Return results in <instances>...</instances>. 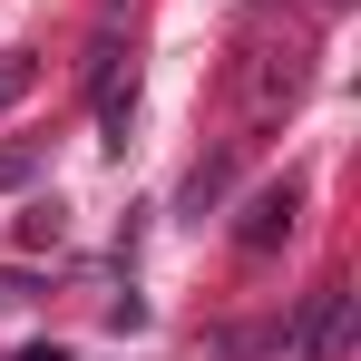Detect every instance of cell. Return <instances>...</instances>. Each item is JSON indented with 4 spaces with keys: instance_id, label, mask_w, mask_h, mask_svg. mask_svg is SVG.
Returning a JSON list of instances; mask_svg holds the SVG:
<instances>
[{
    "instance_id": "cell-1",
    "label": "cell",
    "mask_w": 361,
    "mask_h": 361,
    "mask_svg": "<svg viewBox=\"0 0 361 361\" xmlns=\"http://www.w3.org/2000/svg\"><path fill=\"white\" fill-rule=\"evenodd\" d=\"M342 342H352V283H322L293 332V361H342Z\"/></svg>"
},
{
    "instance_id": "cell-2",
    "label": "cell",
    "mask_w": 361,
    "mask_h": 361,
    "mask_svg": "<svg viewBox=\"0 0 361 361\" xmlns=\"http://www.w3.org/2000/svg\"><path fill=\"white\" fill-rule=\"evenodd\" d=\"M293 235V185H264L254 205H244V225H235V244L244 254H274V244Z\"/></svg>"
},
{
    "instance_id": "cell-3",
    "label": "cell",
    "mask_w": 361,
    "mask_h": 361,
    "mask_svg": "<svg viewBox=\"0 0 361 361\" xmlns=\"http://www.w3.org/2000/svg\"><path fill=\"white\" fill-rule=\"evenodd\" d=\"M225 185H235V157H215V166H195V176H185V215L205 225V205H225Z\"/></svg>"
},
{
    "instance_id": "cell-4",
    "label": "cell",
    "mask_w": 361,
    "mask_h": 361,
    "mask_svg": "<svg viewBox=\"0 0 361 361\" xmlns=\"http://www.w3.org/2000/svg\"><path fill=\"white\" fill-rule=\"evenodd\" d=\"M30 88H39V59L30 49H0V108H20Z\"/></svg>"
},
{
    "instance_id": "cell-5",
    "label": "cell",
    "mask_w": 361,
    "mask_h": 361,
    "mask_svg": "<svg viewBox=\"0 0 361 361\" xmlns=\"http://www.w3.org/2000/svg\"><path fill=\"white\" fill-rule=\"evenodd\" d=\"M39 244H59V205H30L20 215V254H39Z\"/></svg>"
},
{
    "instance_id": "cell-6",
    "label": "cell",
    "mask_w": 361,
    "mask_h": 361,
    "mask_svg": "<svg viewBox=\"0 0 361 361\" xmlns=\"http://www.w3.org/2000/svg\"><path fill=\"white\" fill-rule=\"evenodd\" d=\"M39 176V147H0V185H30Z\"/></svg>"
},
{
    "instance_id": "cell-7",
    "label": "cell",
    "mask_w": 361,
    "mask_h": 361,
    "mask_svg": "<svg viewBox=\"0 0 361 361\" xmlns=\"http://www.w3.org/2000/svg\"><path fill=\"white\" fill-rule=\"evenodd\" d=\"M20 361H68V352H59V342H30V352H20Z\"/></svg>"
}]
</instances>
